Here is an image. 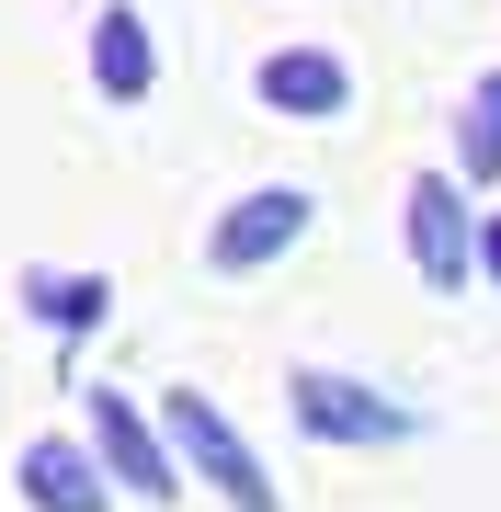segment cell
Instances as JSON below:
<instances>
[{
	"label": "cell",
	"mask_w": 501,
	"mask_h": 512,
	"mask_svg": "<svg viewBox=\"0 0 501 512\" xmlns=\"http://www.w3.org/2000/svg\"><path fill=\"white\" fill-rule=\"evenodd\" d=\"M92 433H103V456H114V478H126V490H171V456H160V433H149V421H137L126 399H92Z\"/></svg>",
	"instance_id": "5"
},
{
	"label": "cell",
	"mask_w": 501,
	"mask_h": 512,
	"mask_svg": "<svg viewBox=\"0 0 501 512\" xmlns=\"http://www.w3.org/2000/svg\"><path fill=\"white\" fill-rule=\"evenodd\" d=\"M35 308H46V319H69V330H80V319H92V308H103V296H92V285H57V274H35Z\"/></svg>",
	"instance_id": "10"
},
{
	"label": "cell",
	"mask_w": 501,
	"mask_h": 512,
	"mask_svg": "<svg viewBox=\"0 0 501 512\" xmlns=\"http://www.w3.org/2000/svg\"><path fill=\"white\" fill-rule=\"evenodd\" d=\"M342 57L331 46H285V57H262V103L274 114H342Z\"/></svg>",
	"instance_id": "4"
},
{
	"label": "cell",
	"mask_w": 501,
	"mask_h": 512,
	"mask_svg": "<svg viewBox=\"0 0 501 512\" xmlns=\"http://www.w3.org/2000/svg\"><path fill=\"white\" fill-rule=\"evenodd\" d=\"M479 251H490V274H501V217H490V239H479Z\"/></svg>",
	"instance_id": "11"
},
{
	"label": "cell",
	"mask_w": 501,
	"mask_h": 512,
	"mask_svg": "<svg viewBox=\"0 0 501 512\" xmlns=\"http://www.w3.org/2000/svg\"><path fill=\"white\" fill-rule=\"evenodd\" d=\"M171 433H183V456H194L205 478H217V490H228V501H240V512H274V478H262V467H251V444H240V433H228V421H217V410H205V399H194V387H183V399H171Z\"/></svg>",
	"instance_id": "1"
},
{
	"label": "cell",
	"mask_w": 501,
	"mask_h": 512,
	"mask_svg": "<svg viewBox=\"0 0 501 512\" xmlns=\"http://www.w3.org/2000/svg\"><path fill=\"white\" fill-rule=\"evenodd\" d=\"M297 228H308V194H285V183H274V194H251L240 217H217V239H205V251H217L228 274H251V262H274Z\"/></svg>",
	"instance_id": "3"
},
{
	"label": "cell",
	"mask_w": 501,
	"mask_h": 512,
	"mask_svg": "<svg viewBox=\"0 0 501 512\" xmlns=\"http://www.w3.org/2000/svg\"><path fill=\"white\" fill-rule=\"evenodd\" d=\"M410 251H422V274H433V285H456V274H467V217H456V194H445V183L410 194Z\"/></svg>",
	"instance_id": "6"
},
{
	"label": "cell",
	"mask_w": 501,
	"mask_h": 512,
	"mask_svg": "<svg viewBox=\"0 0 501 512\" xmlns=\"http://www.w3.org/2000/svg\"><path fill=\"white\" fill-rule=\"evenodd\" d=\"M92 69H103V92H114V103H137V92H149V23H137V12H103Z\"/></svg>",
	"instance_id": "8"
},
{
	"label": "cell",
	"mask_w": 501,
	"mask_h": 512,
	"mask_svg": "<svg viewBox=\"0 0 501 512\" xmlns=\"http://www.w3.org/2000/svg\"><path fill=\"white\" fill-rule=\"evenodd\" d=\"M23 501H35V512H103L92 467H80L69 444H35V456H23Z\"/></svg>",
	"instance_id": "7"
},
{
	"label": "cell",
	"mask_w": 501,
	"mask_h": 512,
	"mask_svg": "<svg viewBox=\"0 0 501 512\" xmlns=\"http://www.w3.org/2000/svg\"><path fill=\"white\" fill-rule=\"evenodd\" d=\"M467 171L501 183V80H479V103H467Z\"/></svg>",
	"instance_id": "9"
},
{
	"label": "cell",
	"mask_w": 501,
	"mask_h": 512,
	"mask_svg": "<svg viewBox=\"0 0 501 512\" xmlns=\"http://www.w3.org/2000/svg\"><path fill=\"white\" fill-rule=\"evenodd\" d=\"M297 421L331 433V444H399L410 433L399 399H365V387H342V376H297Z\"/></svg>",
	"instance_id": "2"
}]
</instances>
